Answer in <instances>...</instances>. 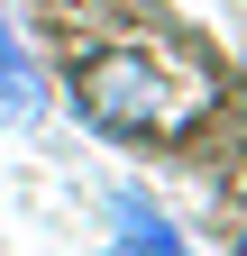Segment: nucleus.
Instances as JSON below:
<instances>
[{
  "mask_svg": "<svg viewBox=\"0 0 247 256\" xmlns=\"http://www.w3.org/2000/svg\"><path fill=\"white\" fill-rule=\"evenodd\" d=\"M74 101H82V119H101L110 138H174V128L192 119V101H183L146 55H101V64H82Z\"/></svg>",
  "mask_w": 247,
  "mask_h": 256,
  "instance_id": "nucleus-1",
  "label": "nucleus"
},
{
  "mask_svg": "<svg viewBox=\"0 0 247 256\" xmlns=\"http://www.w3.org/2000/svg\"><path fill=\"white\" fill-rule=\"evenodd\" d=\"M37 119H46V74L28 55V37L10 28V10H0V128H37Z\"/></svg>",
  "mask_w": 247,
  "mask_h": 256,
  "instance_id": "nucleus-2",
  "label": "nucleus"
},
{
  "mask_svg": "<svg viewBox=\"0 0 247 256\" xmlns=\"http://www.w3.org/2000/svg\"><path fill=\"white\" fill-rule=\"evenodd\" d=\"M110 229H119V247H101V256H192V247L165 229V210H146L138 192H119V202H110Z\"/></svg>",
  "mask_w": 247,
  "mask_h": 256,
  "instance_id": "nucleus-3",
  "label": "nucleus"
},
{
  "mask_svg": "<svg viewBox=\"0 0 247 256\" xmlns=\"http://www.w3.org/2000/svg\"><path fill=\"white\" fill-rule=\"evenodd\" d=\"M238 256H247V238H238Z\"/></svg>",
  "mask_w": 247,
  "mask_h": 256,
  "instance_id": "nucleus-4",
  "label": "nucleus"
}]
</instances>
